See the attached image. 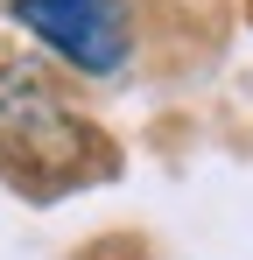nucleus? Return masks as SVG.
Here are the masks:
<instances>
[{
    "label": "nucleus",
    "mask_w": 253,
    "mask_h": 260,
    "mask_svg": "<svg viewBox=\"0 0 253 260\" xmlns=\"http://www.w3.org/2000/svg\"><path fill=\"white\" fill-rule=\"evenodd\" d=\"M42 49H56L64 63H78L84 78H113L134 49L126 28V0H14L7 7Z\"/></svg>",
    "instance_id": "obj_1"
}]
</instances>
